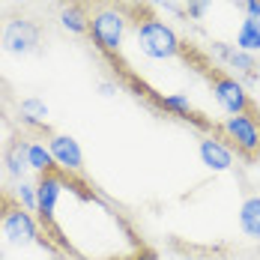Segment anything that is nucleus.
Segmentation results:
<instances>
[{"label":"nucleus","mask_w":260,"mask_h":260,"mask_svg":"<svg viewBox=\"0 0 260 260\" xmlns=\"http://www.w3.org/2000/svg\"><path fill=\"white\" fill-rule=\"evenodd\" d=\"M242 6H245V15L260 18V0H242Z\"/></svg>","instance_id":"obj_19"},{"label":"nucleus","mask_w":260,"mask_h":260,"mask_svg":"<svg viewBox=\"0 0 260 260\" xmlns=\"http://www.w3.org/2000/svg\"><path fill=\"white\" fill-rule=\"evenodd\" d=\"M135 51L147 60H171L182 51V39L165 18H144L132 30Z\"/></svg>","instance_id":"obj_1"},{"label":"nucleus","mask_w":260,"mask_h":260,"mask_svg":"<svg viewBox=\"0 0 260 260\" xmlns=\"http://www.w3.org/2000/svg\"><path fill=\"white\" fill-rule=\"evenodd\" d=\"M42 45V27L30 18H6L0 24V48L12 57L39 54Z\"/></svg>","instance_id":"obj_5"},{"label":"nucleus","mask_w":260,"mask_h":260,"mask_svg":"<svg viewBox=\"0 0 260 260\" xmlns=\"http://www.w3.org/2000/svg\"><path fill=\"white\" fill-rule=\"evenodd\" d=\"M57 21H60V27H63L66 33H75V36L90 33V15H87V9H84L81 3H66V6L60 9Z\"/></svg>","instance_id":"obj_13"},{"label":"nucleus","mask_w":260,"mask_h":260,"mask_svg":"<svg viewBox=\"0 0 260 260\" xmlns=\"http://www.w3.org/2000/svg\"><path fill=\"white\" fill-rule=\"evenodd\" d=\"M48 150H51V156H54L57 171L72 174V177H78L81 171H84V153H81L78 141L72 135H51L48 138Z\"/></svg>","instance_id":"obj_7"},{"label":"nucleus","mask_w":260,"mask_h":260,"mask_svg":"<svg viewBox=\"0 0 260 260\" xmlns=\"http://www.w3.org/2000/svg\"><path fill=\"white\" fill-rule=\"evenodd\" d=\"M147 99H153L161 111H168V114H174V117H182V120H188V117L198 120V117H201L185 93H168V96H158V93H153V90H147ZM198 123H201V120H198Z\"/></svg>","instance_id":"obj_10"},{"label":"nucleus","mask_w":260,"mask_h":260,"mask_svg":"<svg viewBox=\"0 0 260 260\" xmlns=\"http://www.w3.org/2000/svg\"><path fill=\"white\" fill-rule=\"evenodd\" d=\"M27 161H30V171H33L36 177H42V174H48V171L57 168L45 141H30V147H27Z\"/></svg>","instance_id":"obj_15"},{"label":"nucleus","mask_w":260,"mask_h":260,"mask_svg":"<svg viewBox=\"0 0 260 260\" xmlns=\"http://www.w3.org/2000/svg\"><path fill=\"white\" fill-rule=\"evenodd\" d=\"M126 30H129V18L123 9L117 6H99L93 15H90V42L96 45V51L105 57H117L123 48V39H126Z\"/></svg>","instance_id":"obj_3"},{"label":"nucleus","mask_w":260,"mask_h":260,"mask_svg":"<svg viewBox=\"0 0 260 260\" xmlns=\"http://www.w3.org/2000/svg\"><path fill=\"white\" fill-rule=\"evenodd\" d=\"M144 260H156V254H153V251H150V254H147V257H144Z\"/></svg>","instance_id":"obj_21"},{"label":"nucleus","mask_w":260,"mask_h":260,"mask_svg":"<svg viewBox=\"0 0 260 260\" xmlns=\"http://www.w3.org/2000/svg\"><path fill=\"white\" fill-rule=\"evenodd\" d=\"M18 201H21L24 209H30V212L36 215V185H30L27 180L18 182Z\"/></svg>","instance_id":"obj_16"},{"label":"nucleus","mask_w":260,"mask_h":260,"mask_svg":"<svg viewBox=\"0 0 260 260\" xmlns=\"http://www.w3.org/2000/svg\"><path fill=\"white\" fill-rule=\"evenodd\" d=\"M209 78H212V99H215V105H218L228 117H236V114H257L251 96H248V90H245V84L239 78H234L231 72H221V69H209Z\"/></svg>","instance_id":"obj_4"},{"label":"nucleus","mask_w":260,"mask_h":260,"mask_svg":"<svg viewBox=\"0 0 260 260\" xmlns=\"http://www.w3.org/2000/svg\"><path fill=\"white\" fill-rule=\"evenodd\" d=\"M0 260H6V254H3V248H0Z\"/></svg>","instance_id":"obj_22"},{"label":"nucleus","mask_w":260,"mask_h":260,"mask_svg":"<svg viewBox=\"0 0 260 260\" xmlns=\"http://www.w3.org/2000/svg\"><path fill=\"white\" fill-rule=\"evenodd\" d=\"M209 6H212V0H185V15L194 18V21H201L209 12Z\"/></svg>","instance_id":"obj_17"},{"label":"nucleus","mask_w":260,"mask_h":260,"mask_svg":"<svg viewBox=\"0 0 260 260\" xmlns=\"http://www.w3.org/2000/svg\"><path fill=\"white\" fill-rule=\"evenodd\" d=\"M239 231L242 236L260 242V194H248L239 207Z\"/></svg>","instance_id":"obj_12"},{"label":"nucleus","mask_w":260,"mask_h":260,"mask_svg":"<svg viewBox=\"0 0 260 260\" xmlns=\"http://www.w3.org/2000/svg\"><path fill=\"white\" fill-rule=\"evenodd\" d=\"M198 156H201V165H204L207 171H212V174H228V171L234 168V147L224 144V138H218V135L201 138Z\"/></svg>","instance_id":"obj_8"},{"label":"nucleus","mask_w":260,"mask_h":260,"mask_svg":"<svg viewBox=\"0 0 260 260\" xmlns=\"http://www.w3.org/2000/svg\"><path fill=\"white\" fill-rule=\"evenodd\" d=\"M185 260H224V257H218V254H194V257H185Z\"/></svg>","instance_id":"obj_20"},{"label":"nucleus","mask_w":260,"mask_h":260,"mask_svg":"<svg viewBox=\"0 0 260 260\" xmlns=\"http://www.w3.org/2000/svg\"><path fill=\"white\" fill-rule=\"evenodd\" d=\"M27 147H30V141H24V138H12V141L6 144V150H3V168H6V174H9L15 182H21L27 177V171H30Z\"/></svg>","instance_id":"obj_9"},{"label":"nucleus","mask_w":260,"mask_h":260,"mask_svg":"<svg viewBox=\"0 0 260 260\" xmlns=\"http://www.w3.org/2000/svg\"><path fill=\"white\" fill-rule=\"evenodd\" d=\"M236 48L239 51H248V54L260 51V18L245 15L239 21V27H236Z\"/></svg>","instance_id":"obj_14"},{"label":"nucleus","mask_w":260,"mask_h":260,"mask_svg":"<svg viewBox=\"0 0 260 260\" xmlns=\"http://www.w3.org/2000/svg\"><path fill=\"white\" fill-rule=\"evenodd\" d=\"M0 239L6 248H33V245H48L51 239H45L39 218L24 209L21 204H12L0 212Z\"/></svg>","instance_id":"obj_2"},{"label":"nucleus","mask_w":260,"mask_h":260,"mask_svg":"<svg viewBox=\"0 0 260 260\" xmlns=\"http://www.w3.org/2000/svg\"><path fill=\"white\" fill-rule=\"evenodd\" d=\"M96 90H99L102 99H114V96H117V84H114V81H99Z\"/></svg>","instance_id":"obj_18"},{"label":"nucleus","mask_w":260,"mask_h":260,"mask_svg":"<svg viewBox=\"0 0 260 260\" xmlns=\"http://www.w3.org/2000/svg\"><path fill=\"white\" fill-rule=\"evenodd\" d=\"M48 114H51L48 105L39 96H27V99L18 102V120L27 129H48Z\"/></svg>","instance_id":"obj_11"},{"label":"nucleus","mask_w":260,"mask_h":260,"mask_svg":"<svg viewBox=\"0 0 260 260\" xmlns=\"http://www.w3.org/2000/svg\"><path fill=\"white\" fill-rule=\"evenodd\" d=\"M221 135L224 141H231L236 153L245 158L260 156V117L257 114H236L221 123Z\"/></svg>","instance_id":"obj_6"}]
</instances>
